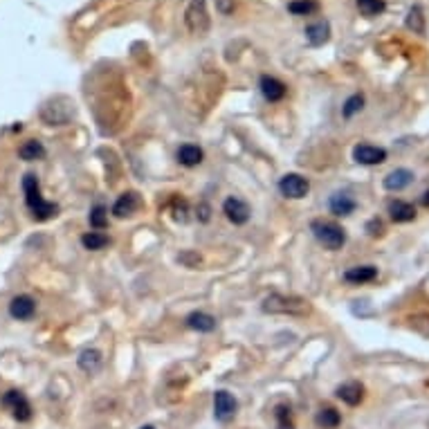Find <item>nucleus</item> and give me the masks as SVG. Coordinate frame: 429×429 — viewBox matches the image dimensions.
<instances>
[{"instance_id": "1", "label": "nucleus", "mask_w": 429, "mask_h": 429, "mask_svg": "<svg viewBox=\"0 0 429 429\" xmlns=\"http://www.w3.org/2000/svg\"><path fill=\"white\" fill-rule=\"evenodd\" d=\"M23 192H25L27 209L32 212L34 221H49L52 216H56L58 205L45 201L43 194H41V182H38V178L34 173H27L23 178Z\"/></svg>"}, {"instance_id": "2", "label": "nucleus", "mask_w": 429, "mask_h": 429, "mask_svg": "<svg viewBox=\"0 0 429 429\" xmlns=\"http://www.w3.org/2000/svg\"><path fill=\"white\" fill-rule=\"evenodd\" d=\"M261 311H263L265 315L306 317L308 313H311V302H308V299H304V297L272 292L270 297H265V302L261 304Z\"/></svg>"}, {"instance_id": "3", "label": "nucleus", "mask_w": 429, "mask_h": 429, "mask_svg": "<svg viewBox=\"0 0 429 429\" xmlns=\"http://www.w3.org/2000/svg\"><path fill=\"white\" fill-rule=\"evenodd\" d=\"M311 232L322 243L326 249H342L346 245V229L342 225H337L333 221H313L311 223Z\"/></svg>"}, {"instance_id": "4", "label": "nucleus", "mask_w": 429, "mask_h": 429, "mask_svg": "<svg viewBox=\"0 0 429 429\" xmlns=\"http://www.w3.org/2000/svg\"><path fill=\"white\" fill-rule=\"evenodd\" d=\"M75 117V104L65 97L49 99L41 108V119L47 126H65Z\"/></svg>"}, {"instance_id": "5", "label": "nucleus", "mask_w": 429, "mask_h": 429, "mask_svg": "<svg viewBox=\"0 0 429 429\" xmlns=\"http://www.w3.org/2000/svg\"><path fill=\"white\" fill-rule=\"evenodd\" d=\"M185 23L192 34H205L209 29V14L205 0H192L185 12Z\"/></svg>"}, {"instance_id": "6", "label": "nucleus", "mask_w": 429, "mask_h": 429, "mask_svg": "<svg viewBox=\"0 0 429 429\" xmlns=\"http://www.w3.org/2000/svg\"><path fill=\"white\" fill-rule=\"evenodd\" d=\"M279 192H281V196L290 198V201H302L311 192V182H308V178L299 173H286L279 180Z\"/></svg>"}, {"instance_id": "7", "label": "nucleus", "mask_w": 429, "mask_h": 429, "mask_svg": "<svg viewBox=\"0 0 429 429\" xmlns=\"http://www.w3.org/2000/svg\"><path fill=\"white\" fill-rule=\"evenodd\" d=\"M3 405L12 412V416L18 423H27L29 418H32V405H29L25 393L18 391V389H12V391H7L3 396Z\"/></svg>"}, {"instance_id": "8", "label": "nucleus", "mask_w": 429, "mask_h": 429, "mask_svg": "<svg viewBox=\"0 0 429 429\" xmlns=\"http://www.w3.org/2000/svg\"><path fill=\"white\" fill-rule=\"evenodd\" d=\"M236 412H238L236 398L229 391H225V389H218V391L214 393V416L221 423H227L236 416Z\"/></svg>"}, {"instance_id": "9", "label": "nucleus", "mask_w": 429, "mask_h": 429, "mask_svg": "<svg viewBox=\"0 0 429 429\" xmlns=\"http://www.w3.org/2000/svg\"><path fill=\"white\" fill-rule=\"evenodd\" d=\"M353 159L362 166H375L382 164L387 159V151L382 146H373V144H357L353 148Z\"/></svg>"}, {"instance_id": "10", "label": "nucleus", "mask_w": 429, "mask_h": 429, "mask_svg": "<svg viewBox=\"0 0 429 429\" xmlns=\"http://www.w3.org/2000/svg\"><path fill=\"white\" fill-rule=\"evenodd\" d=\"M223 214L227 216V221L234 223V225H245L249 221V216H252L249 205L245 201H241V198H234V196H229L223 203Z\"/></svg>"}, {"instance_id": "11", "label": "nucleus", "mask_w": 429, "mask_h": 429, "mask_svg": "<svg viewBox=\"0 0 429 429\" xmlns=\"http://www.w3.org/2000/svg\"><path fill=\"white\" fill-rule=\"evenodd\" d=\"M34 313H36V302L29 295H18L9 302V315L18 319V322H27V319L34 317Z\"/></svg>"}, {"instance_id": "12", "label": "nucleus", "mask_w": 429, "mask_h": 429, "mask_svg": "<svg viewBox=\"0 0 429 429\" xmlns=\"http://www.w3.org/2000/svg\"><path fill=\"white\" fill-rule=\"evenodd\" d=\"M142 207V198H139L137 192H126L122 194L115 201L113 205V216L115 218H126V216H133L137 209Z\"/></svg>"}, {"instance_id": "13", "label": "nucleus", "mask_w": 429, "mask_h": 429, "mask_svg": "<svg viewBox=\"0 0 429 429\" xmlns=\"http://www.w3.org/2000/svg\"><path fill=\"white\" fill-rule=\"evenodd\" d=\"M258 88H261L263 97H265L270 104L281 102V99L286 97V93H288V86H286L283 81H279L276 77H270V75H263V77H261V81H258Z\"/></svg>"}, {"instance_id": "14", "label": "nucleus", "mask_w": 429, "mask_h": 429, "mask_svg": "<svg viewBox=\"0 0 429 429\" xmlns=\"http://www.w3.org/2000/svg\"><path fill=\"white\" fill-rule=\"evenodd\" d=\"M377 279V267L375 265H355L348 267L344 272V281L351 286H362V283H371Z\"/></svg>"}, {"instance_id": "15", "label": "nucleus", "mask_w": 429, "mask_h": 429, "mask_svg": "<svg viewBox=\"0 0 429 429\" xmlns=\"http://www.w3.org/2000/svg\"><path fill=\"white\" fill-rule=\"evenodd\" d=\"M77 364L84 373L95 375L99 373V368L104 364V355L102 351H97V348H86V351H81V355L77 357Z\"/></svg>"}, {"instance_id": "16", "label": "nucleus", "mask_w": 429, "mask_h": 429, "mask_svg": "<svg viewBox=\"0 0 429 429\" xmlns=\"http://www.w3.org/2000/svg\"><path fill=\"white\" fill-rule=\"evenodd\" d=\"M335 396L348 407H357L364 400V387L360 382H344L342 387H337Z\"/></svg>"}, {"instance_id": "17", "label": "nucleus", "mask_w": 429, "mask_h": 429, "mask_svg": "<svg viewBox=\"0 0 429 429\" xmlns=\"http://www.w3.org/2000/svg\"><path fill=\"white\" fill-rule=\"evenodd\" d=\"M185 324L192 328V331H198V333H212L216 331V317L209 315V313H203V311H194L189 313Z\"/></svg>"}, {"instance_id": "18", "label": "nucleus", "mask_w": 429, "mask_h": 429, "mask_svg": "<svg viewBox=\"0 0 429 429\" xmlns=\"http://www.w3.org/2000/svg\"><path fill=\"white\" fill-rule=\"evenodd\" d=\"M414 171H409V169H396V171H391L387 178H384V189L387 192H403V189H407L409 185L414 182Z\"/></svg>"}, {"instance_id": "19", "label": "nucleus", "mask_w": 429, "mask_h": 429, "mask_svg": "<svg viewBox=\"0 0 429 429\" xmlns=\"http://www.w3.org/2000/svg\"><path fill=\"white\" fill-rule=\"evenodd\" d=\"M328 209H331V214L335 216H351L355 209H357V203L353 201L351 196L348 194H342V192H337L331 196V201H328Z\"/></svg>"}, {"instance_id": "20", "label": "nucleus", "mask_w": 429, "mask_h": 429, "mask_svg": "<svg viewBox=\"0 0 429 429\" xmlns=\"http://www.w3.org/2000/svg\"><path fill=\"white\" fill-rule=\"evenodd\" d=\"M176 157H178V162H180L182 166L194 169V166H198V164H203L205 153H203V148L196 146V144H182L180 148H178Z\"/></svg>"}, {"instance_id": "21", "label": "nucleus", "mask_w": 429, "mask_h": 429, "mask_svg": "<svg viewBox=\"0 0 429 429\" xmlns=\"http://www.w3.org/2000/svg\"><path fill=\"white\" fill-rule=\"evenodd\" d=\"M389 216L393 223H412L416 221V207L407 201H393L389 205Z\"/></svg>"}, {"instance_id": "22", "label": "nucleus", "mask_w": 429, "mask_h": 429, "mask_svg": "<svg viewBox=\"0 0 429 429\" xmlns=\"http://www.w3.org/2000/svg\"><path fill=\"white\" fill-rule=\"evenodd\" d=\"M328 36H331V25H328L326 21H317L313 25L306 27V38L311 45H324L328 41Z\"/></svg>"}, {"instance_id": "23", "label": "nucleus", "mask_w": 429, "mask_h": 429, "mask_svg": "<svg viewBox=\"0 0 429 429\" xmlns=\"http://www.w3.org/2000/svg\"><path fill=\"white\" fill-rule=\"evenodd\" d=\"M315 423L322 429H337L339 425H342V416H339L335 407H322L315 416Z\"/></svg>"}, {"instance_id": "24", "label": "nucleus", "mask_w": 429, "mask_h": 429, "mask_svg": "<svg viewBox=\"0 0 429 429\" xmlns=\"http://www.w3.org/2000/svg\"><path fill=\"white\" fill-rule=\"evenodd\" d=\"M18 155L25 162H36V159H43L45 157V146L41 142H36V139H27V142L18 148Z\"/></svg>"}, {"instance_id": "25", "label": "nucleus", "mask_w": 429, "mask_h": 429, "mask_svg": "<svg viewBox=\"0 0 429 429\" xmlns=\"http://www.w3.org/2000/svg\"><path fill=\"white\" fill-rule=\"evenodd\" d=\"M81 245L86 249H91V252H99V249L111 245V236H106L102 232H88L81 236Z\"/></svg>"}, {"instance_id": "26", "label": "nucleus", "mask_w": 429, "mask_h": 429, "mask_svg": "<svg viewBox=\"0 0 429 429\" xmlns=\"http://www.w3.org/2000/svg\"><path fill=\"white\" fill-rule=\"evenodd\" d=\"M274 421H276V429H297L290 405H276L274 407Z\"/></svg>"}, {"instance_id": "27", "label": "nucleus", "mask_w": 429, "mask_h": 429, "mask_svg": "<svg viewBox=\"0 0 429 429\" xmlns=\"http://www.w3.org/2000/svg\"><path fill=\"white\" fill-rule=\"evenodd\" d=\"M319 9V3L317 0H292L290 5H288V12L295 14V16H311Z\"/></svg>"}, {"instance_id": "28", "label": "nucleus", "mask_w": 429, "mask_h": 429, "mask_svg": "<svg viewBox=\"0 0 429 429\" xmlns=\"http://www.w3.org/2000/svg\"><path fill=\"white\" fill-rule=\"evenodd\" d=\"M364 108V95H360V93H355V95H351L344 102V106H342V117L344 119H351V117H355L357 113H360Z\"/></svg>"}, {"instance_id": "29", "label": "nucleus", "mask_w": 429, "mask_h": 429, "mask_svg": "<svg viewBox=\"0 0 429 429\" xmlns=\"http://www.w3.org/2000/svg\"><path fill=\"white\" fill-rule=\"evenodd\" d=\"M88 221H91L93 229H106L108 227V207L106 205H95L88 214Z\"/></svg>"}, {"instance_id": "30", "label": "nucleus", "mask_w": 429, "mask_h": 429, "mask_svg": "<svg viewBox=\"0 0 429 429\" xmlns=\"http://www.w3.org/2000/svg\"><path fill=\"white\" fill-rule=\"evenodd\" d=\"M357 7H360L362 16H366V18H373V16L384 12L382 0H357Z\"/></svg>"}, {"instance_id": "31", "label": "nucleus", "mask_w": 429, "mask_h": 429, "mask_svg": "<svg viewBox=\"0 0 429 429\" xmlns=\"http://www.w3.org/2000/svg\"><path fill=\"white\" fill-rule=\"evenodd\" d=\"M407 27L414 29L416 34H425V16L421 7H414L407 16Z\"/></svg>"}, {"instance_id": "32", "label": "nucleus", "mask_w": 429, "mask_h": 429, "mask_svg": "<svg viewBox=\"0 0 429 429\" xmlns=\"http://www.w3.org/2000/svg\"><path fill=\"white\" fill-rule=\"evenodd\" d=\"M171 212H173V218L178 223H187L189 221V205L182 198H176L173 205H171Z\"/></svg>"}, {"instance_id": "33", "label": "nucleus", "mask_w": 429, "mask_h": 429, "mask_svg": "<svg viewBox=\"0 0 429 429\" xmlns=\"http://www.w3.org/2000/svg\"><path fill=\"white\" fill-rule=\"evenodd\" d=\"M196 218H198V223H209L212 221V207H209V203H198L196 207Z\"/></svg>"}, {"instance_id": "34", "label": "nucleus", "mask_w": 429, "mask_h": 429, "mask_svg": "<svg viewBox=\"0 0 429 429\" xmlns=\"http://www.w3.org/2000/svg\"><path fill=\"white\" fill-rule=\"evenodd\" d=\"M366 232H368V236H382L384 225H382L380 218H373V221H368L366 223Z\"/></svg>"}, {"instance_id": "35", "label": "nucleus", "mask_w": 429, "mask_h": 429, "mask_svg": "<svg viewBox=\"0 0 429 429\" xmlns=\"http://www.w3.org/2000/svg\"><path fill=\"white\" fill-rule=\"evenodd\" d=\"M216 9L223 16H229V14L234 12V0H216Z\"/></svg>"}, {"instance_id": "36", "label": "nucleus", "mask_w": 429, "mask_h": 429, "mask_svg": "<svg viewBox=\"0 0 429 429\" xmlns=\"http://www.w3.org/2000/svg\"><path fill=\"white\" fill-rule=\"evenodd\" d=\"M178 261L185 263V265H189V267H194V265L201 263V256H198V254H189V252H185V254L178 256Z\"/></svg>"}, {"instance_id": "37", "label": "nucleus", "mask_w": 429, "mask_h": 429, "mask_svg": "<svg viewBox=\"0 0 429 429\" xmlns=\"http://www.w3.org/2000/svg\"><path fill=\"white\" fill-rule=\"evenodd\" d=\"M421 203H423L425 207H429V189H427V192L423 194V198H421Z\"/></svg>"}, {"instance_id": "38", "label": "nucleus", "mask_w": 429, "mask_h": 429, "mask_svg": "<svg viewBox=\"0 0 429 429\" xmlns=\"http://www.w3.org/2000/svg\"><path fill=\"white\" fill-rule=\"evenodd\" d=\"M139 429H155L153 425H144V427H139Z\"/></svg>"}]
</instances>
